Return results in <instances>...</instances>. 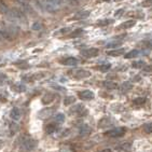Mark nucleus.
<instances>
[{"label": "nucleus", "instance_id": "f257e3e1", "mask_svg": "<svg viewBox=\"0 0 152 152\" xmlns=\"http://www.w3.org/2000/svg\"><path fill=\"white\" fill-rule=\"evenodd\" d=\"M37 146V141L30 137H24L20 143V152H29Z\"/></svg>", "mask_w": 152, "mask_h": 152}, {"label": "nucleus", "instance_id": "f03ea898", "mask_svg": "<svg viewBox=\"0 0 152 152\" xmlns=\"http://www.w3.org/2000/svg\"><path fill=\"white\" fill-rule=\"evenodd\" d=\"M68 76L73 79H85V78H88L91 77V72L88 70H84V69H72V70L68 71Z\"/></svg>", "mask_w": 152, "mask_h": 152}, {"label": "nucleus", "instance_id": "7ed1b4c3", "mask_svg": "<svg viewBox=\"0 0 152 152\" xmlns=\"http://www.w3.org/2000/svg\"><path fill=\"white\" fill-rule=\"evenodd\" d=\"M125 133H126V129H124V127H115L113 129L107 131L105 133V135L107 137H110V138H119L124 136Z\"/></svg>", "mask_w": 152, "mask_h": 152}, {"label": "nucleus", "instance_id": "20e7f679", "mask_svg": "<svg viewBox=\"0 0 152 152\" xmlns=\"http://www.w3.org/2000/svg\"><path fill=\"white\" fill-rule=\"evenodd\" d=\"M99 54V51L96 48H90V49H85V50L81 51V55L85 58H93L96 57Z\"/></svg>", "mask_w": 152, "mask_h": 152}, {"label": "nucleus", "instance_id": "39448f33", "mask_svg": "<svg viewBox=\"0 0 152 152\" xmlns=\"http://www.w3.org/2000/svg\"><path fill=\"white\" fill-rule=\"evenodd\" d=\"M69 111H70V113L76 114L78 117H83L84 114H86L88 110L85 109V107L83 105H76L73 106V107H71Z\"/></svg>", "mask_w": 152, "mask_h": 152}, {"label": "nucleus", "instance_id": "423d86ee", "mask_svg": "<svg viewBox=\"0 0 152 152\" xmlns=\"http://www.w3.org/2000/svg\"><path fill=\"white\" fill-rule=\"evenodd\" d=\"M55 112V108H51V107H47V108L42 109L41 111H39L38 113V118L39 119H49L53 115V113Z\"/></svg>", "mask_w": 152, "mask_h": 152}, {"label": "nucleus", "instance_id": "0eeeda50", "mask_svg": "<svg viewBox=\"0 0 152 152\" xmlns=\"http://www.w3.org/2000/svg\"><path fill=\"white\" fill-rule=\"evenodd\" d=\"M18 4H20V9L22 10L24 14H35V11H34V9H32V7L30 6L29 2H18Z\"/></svg>", "mask_w": 152, "mask_h": 152}, {"label": "nucleus", "instance_id": "6e6552de", "mask_svg": "<svg viewBox=\"0 0 152 152\" xmlns=\"http://www.w3.org/2000/svg\"><path fill=\"white\" fill-rule=\"evenodd\" d=\"M113 124H115V120L112 119V118H104L99 121L98 123V127L100 129H105V127H109V126H112Z\"/></svg>", "mask_w": 152, "mask_h": 152}, {"label": "nucleus", "instance_id": "1a4fd4ad", "mask_svg": "<svg viewBox=\"0 0 152 152\" xmlns=\"http://www.w3.org/2000/svg\"><path fill=\"white\" fill-rule=\"evenodd\" d=\"M79 97L81 98L82 100H91L94 98V93L92 91H88V90H84V91L79 92Z\"/></svg>", "mask_w": 152, "mask_h": 152}, {"label": "nucleus", "instance_id": "9d476101", "mask_svg": "<svg viewBox=\"0 0 152 152\" xmlns=\"http://www.w3.org/2000/svg\"><path fill=\"white\" fill-rule=\"evenodd\" d=\"M92 133V129L88 124H81L79 126V134L81 136H88Z\"/></svg>", "mask_w": 152, "mask_h": 152}, {"label": "nucleus", "instance_id": "9b49d317", "mask_svg": "<svg viewBox=\"0 0 152 152\" xmlns=\"http://www.w3.org/2000/svg\"><path fill=\"white\" fill-rule=\"evenodd\" d=\"M135 25H136V20H125L124 23H122L121 25L118 26V29H129V28H132Z\"/></svg>", "mask_w": 152, "mask_h": 152}, {"label": "nucleus", "instance_id": "f8f14e48", "mask_svg": "<svg viewBox=\"0 0 152 152\" xmlns=\"http://www.w3.org/2000/svg\"><path fill=\"white\" fill-rule=\"evenodd\" d=\"M61 64L65 65V66H77L79 64V61L76 57H67V58L61 61Z\"/></svg>", "mask_w": 152, "mask_h": 152}, {"label": "nucleus", "instance_id": "ddd939ff", "mask_svg": "<svg viewBox=\"0 0 152 152\" xmlns=\"http://www.w3.org/2000/svg\"><path fill=\"white\" fill-rule=\"evenodd\" d=\"M44 75H27V76H23L22 77V79L24 80V81H27V82H34L36 81V80H39L41 79V78H43Z\"/></svg>", "mask_w": 152, "mask_h": 152}, {"label": "nucleus", "instance_id": "4468645a", "mask_svg": "<svg viewBox=\"0 0 152 152\" xmlns=\"http://www.w3.org/2000/svg\"><path fill=\"white\" fill-rule=\"evenodd\" d=\"M115 149L118 151H125V152H129L132 150V143L131 142H124V143H121L119 146L115 147Z\"/></svg>", "mask_w": 152, "mask_h": 152}, {"label": "nucleus", "instance_id": "2eb2a0df", "mask_svg": "<svg viewBox=\"0 0 152 152\" xmlns=\"http://www.w3.org/2000/svg\"><path fill=\"white\" fill-rule=\"evenodd\" d=\"M90 16V11H80L77 12L76 14L72 16V20H83V18H86Z\"/></svg>", "mask_w": 152, "mask_h": 152}, {"label": "nucleus", "instance_id": "dca6fc26", "mask_svg": "<svg viewBox=\"0 0 152 152\" xmlns=\"http://www.w3.org/2000/svg\"><path fill=\"white\" fill-rule=\"evenodd\" d=\"M57 127H58V125L56 124V123L52 122V123H49V124H47V126H45V133H47L48 135H51L53 134V133H55V131L57 129Z\"/></svg>", "mask_w": 152, "mask_h": 152}, {"label": "nucleus", "instance_id": "f3484780", "mask_svg": "<svg viewBox=\"0 0 152 152\" xmlns=\"http://www.w3.org/2000/svg\"><path fill=\"white\" fill-rule=\"evenodd\" d=\"M133 88V84L132 82L129 81H125L124 83H122V85L120 86V92L121 93H127Z\"/></svg>", "mask_w": 152, "mask_h": 152}, {"label": "nucleus", "instance_id": "a211bd4d", "mask_svg": "<svg viewBox=\"0 0 152 152\" xmlns=\"http://www.w3.org/2000/svg\"><path fill=\"white\" fill-rule=\"evenodd\" d=\"M10 117H11V119H13L14 121H18L20 119V109L18 108V107H15V108H13L11 110V112H10Z\"/></svg>", "mask_w": 152, "mask_h": 152}, {"label": "nucleus", "instance_id": "6ab92c4d", "mask_svg": "<svg viewBox=\"0 0 152 152\" xmlns=\"http://www.w3.org/2000/svg\"><path fill=\"white\" fill-rule=\"evenodd\" d=\"M102 86L107 90H115L118 88V84L113 81H109V80H106V81H102Z\"/></svg>", "mask_w": 152, "mask_h": 152}, {"label": "nucleus", "instance_id": "aec40b11", "mask_svg": "<svg viewBox=\"0 0 152 152\" xmlns=\"http://www.w3.org/2000/svg\"><path fill=\"white\" fill-rule=\"evenodd\" d=\"M54 99H55V95L52 93H48V94H45L43 96V98H42V102H43L44 105H49V104H51Z\"/></svg>", "mask_w": 152, "mask_h": 152}, {"label": "nucleus", "instance_id": "412c9836", "mask_svg": "<svg viewBox=\"0 0 152 152\" xmlns=\"http://www.w3.org/2000/svg\"><path fill=\"white\" fill-rule=\"evenodd\" d=\"M124 53H125V50H124V49H114V50H111V51H107V55L120 56V55H123Z\"/></svg>", "mask_w": 152, "mask_h": 152}, {"label": "nucleus", "instance_id": "4be33fe9", "mask_svg": "<svg viewBox=\"0 0 152 152\" xmlns=\"http://www.w3.org/2000/svg\"><path fill=\"white\" fill-rule=\"evenodd\" d=\"M146 102H147L146 97H137V98H135V99L133 100V105L137 106V107H140V106L145 105Z\"/></svg>", "mask_w": 152, "mask_h": 152}, {"label": "nucleus", "instance_id": "5701e85b", "mask_svg": "<svg viewBox=\"0 0 152 152\" xmlns=\"http://www.w3.org/2000/svg\"><path fill=\"white\" fill-rule=\"evenodd\" d=\"M121 44H122V40H113V41H110V42H108L107 43V45H106V48H108V49H111V48H115L117 47H120Z\"/></svg>", "mask_w": 152, "mask_h": 152}, {"label": "nucleus", "instance_id": "b1692460", "mask_svg": "<svg viewBox=\"0 0 152 152\" xmlns=\"http://www.w3.org/2000/svg\"><path fill=\"white\" fill-rule=\"evenodd\" d=\"M110 68H111V65L109 64V63H106V64H102L97 66V69L99 71H102V72H107Z\"/></svg>", "mask_w": 152, "mask_h": 152}, {"label": "nucleus", "instance_id": "393cba45", "mask_svg": "<svg viewBox=\"0 0 152 152\" xmlns=\"http://www.w3.org/2000/svg\"><path fill=\"white\" fill-rule=\"evenodd\" d=\"M146 66V63L143 61H133L132 67L135 69H142L143 67Z\"/></svg>", "mask_w": 152, "mask_h": 152}, {"label": "nucleus", "instance_id": "a878e982", "mask_svg": "<svg viewBox=\"0 0 152 152\" xmlns=\"http://www.w3.org/2000/svg\"><path fill=\"white\" fill-rule=\"evenodd\" d=\"M138 55H139V51H138V50H133V51H131V52L126 53L125 55H124V57H125V58H127V59H129V58L137 57Z\"/></svg>", "mask_w": 152, "mask_h": 152}, {"label": "nucleus", "instance_id": "bb28decb", "mask_svg": "<svg viewBox=\"0 0 152 152\" xmlns=\"http://www.w3.org/2000/svg\"><path fill=\"white\" fill-rule=\"evenodd\" d=\"M82 34H83V30L82 29H72V32H71L70 35H68V37L69 38H78Z\"/></svg>", "mask_w": 152, "mask_h": 152}, {"label": "nucleus", "instance_id": "cd10ccee", "mask_svg": "<svg viewBox=\"0 0 152 152\" xmlns=\"http://www.w3.org/2000/svg\"><path fill=\"white\" fill-rule=\"evenodd\" d=\"M142 129L147 134H152V122L146 123V124L142 126Z\"/></svg>", "mask_w": 152, "mask_h": 152}, {"label": "nucleus", "instance_id": "c85d7f7f", "mask_svg": "<svg viewBox=\"0 0 152 152\" xmlns=\"http://www.w3.org/2000/svg\"><path fill=\"white\" fill-rule=\"evenodd\" d=\"M138 45H140L141 49H151L152 48V44L150 41H141L138 43Z\"/></svg>", "mask_w": 152, "mask_h": 152}, {"label": "nucleus", "instance_id": "c756f323", "mask_svg": "<svg viewBox=\"0 0 152 152\" xmlns=\"http://www.w3.org/2000/svg\"><path fill=\"white\" fill-rule=\"evenodd\" d=\"M75 100H76V98H75L73 96H67L66 98H64V105L70 106L75 102Z\"/></svg>", "mask_w": 152, "mask_h": 152}, {"label": "nucleus", "instance_id": "7c9ffc66", "mask_svg": "<svg viewBox=\"0 0 152 152\" xmlns=\"http://www.w3.org/2000/svg\"><path fill=\"white\" fill-rule=\"evenodd\" d=\"M113 22H114L113 20H102L97 23V25H98V26H107V25L112 24Z\"/></svg>", "mask_w": 152, "mask_h": 152}, {"label": "nucleus", "instance_id": "2f4dec72", "mask_svg": "<svg viewBox=\"0 0 152 152\" xmlns=\"http://www.w3.org/2000/svg\"><path fill=\"white\" fill-rule=\"evenodd\" d=\"M61 152H75V151H73L71 146H69V145H64V146L61 148Z\"/></svg>", "mask_w": 152, "mask_h": 152}, {"label": "nucleus", "instance_id": "473e14b6", "mask_svg": "<svg viewBox=\"0 0 152 152\" xmlns=\"http://www.w3.org/2000/svg\"><path fill=\"white\" fill-rule=\"evenodd\" d=\"M47 1L48 2H50L51 4H53L54 7H56L57 9L61 6V0H47Z\"/></svg>", "mask_w": 152, "mask_h": 152}, {"label": "nucleus", "instance_id": "72a5a7b5", "mask_svg": "<svg viewBox=\"0 0 152 152\" xmlns=\"http://www.w3.org/2000/svg\"><path fill=\"white\" fill-rule=\"evenodd\" d=\"M55 120H56V122L63 123L65 121V115L63 113H57L55 115Z\"/></svg>", "mask_w": 152, "mask_h": 152}, {"label": "nucleus", "instance_id": "f704fd0d", "mask_svg": "<svg viewBox=\"0 0 152 152\" xmlns=\"http://www.w3.org/2000/svg\"><path fill=\"white\" fill-rule=\"evenodd\" d=\"M142 69H143V72L147 73V75H152V65H150V66H147L146 65Z\"/></svg>", "mask_w": 152, "mask_h": 152}, {"label": "nucleus", "instance_id": "c9c22d12", "mask_svg": "<svg viewBox=\"0 0 152 152\" xmlns=\"http://www.w3.org/2000/svg\"><path fill=\"white\" fill-rule=\"evenodd\" d=\"M10 129H11V134H14L16 131L18 129V126L16 123H11V125H10Z\"/></svg>", "mask_w": 152, "mask_h": 152}, {"label": "nucleus", "instance_id": "e433bc0d", "mask_svg": "<svg viewBox=\"0 0 152 152\" xmlns=\"http://www.w3.org/2000/svg\"><path fill=\"white\" fill-rule=\"evenodd\" d=\"M32 29L34 30H41L42 29V25H41L40 23H38V22H36V23L32 25Z\"/></svg>", "mask_w": 152, "mask_h": 152}, {"label": "nucleus", "instance_id": "4c0bfd02", "mask_svg": "<svg viewBox=\"0 0 152 152\" xmlns=\"http://www.w3.org/2000/svg\"><path fill=\"white\" fill-rule=\"evenodd\" d=\"M70 30H72V28H69V27H66V28H61V30H58V31L56 32V34H67L68 31H70Z\"/></svg>", "mask_w": 152, "mask_h": 152}, {"label": "nucleus", "instance_id": "58836bf2", "mask_svg": "<svg viewBox=\"0 0 152 152\" xmlns=\"http://www.w3.org/2000/svg\"><path fill=\"white\" fill-rule=\"evenodd\" d=\"M15 88V90L18 92H24L25 90H26V88L24 86V85H22V84H18V85H15L14 86Z\"/></svg>", "mask_w": 152, "mask_h": 152}, {"label": "nucleus", "instance_id": "ea45409f", "mask_svg": "<svg viewBox=\"0 0 152 152\" xmlns=\"http://www.w3.org/2000/svg\"><path fill=\"white\" fill-rule=\"evenodd\" d=\"M141 6H142L143 8H148V7H151L152 6V0H146V1H143V2L141 3Z\"/></svg>", "mask_w": 152, "mask_h": 152}, {"label": "nucleus", "instance_id": "a19ab883", "mask_svg": "<svg viewBox=\"0 0 152 152\" xmlns=\"http://www.w3.org/2000/svg\"><path fill=\"white\" fill-rule=\"evenodd\" d=\"M123 12H124V10H123V9L118 10V11L115 12V14H114V15H115V16H117V18H118V16H121V15L123 14Z\"/></svg>", "mask_w": 152, "mask_h": 152}, {"label": "nucleus", "instance_id": "79ce46f5", "mask_svg": "<svg viewBox=\"0 0 152 152\" xmlns=\"http://www.w3.org/2000/svg\"><path fill=\"white\" fill-rule=\"evenodd\" d=\"M6 79H7L6 75H4V73H2V72H0V82L3 81V80H6Z\"/></svg>", "mask_w": 152, "mask_h": 152}, {"label": "nucleus", "instance_id": "37998d69", "mask_svg": "<svg viewBox=\"0 0 152 152\" xmlns=\"http://www.w3.org/2000/svg\"><path fill=\"white\" fill-rule=\"evenodd\" d=\"M18 2H29V0H16Z\"/></svg>", "mask_w": 152, "mask_h": 152}, {"label": "nucleus", "instance_id": "c03bdc74", "mask_svg": "<svg viewBox=\"0 0 152 152\" xmlns=\"http://www.w3.org/2000/svg\"><path fill=\"white\" fill-rule=\"evenodd\" d=\"M100 152H112V150L111 149H105V150H102V151H100Z\"/></svg>", "mask_w": 152, "mask_h": 152}, {"label": "nucleus", "instance_id": "a18cd8bd", "mask_svg": "<svg viewBox=\"0 0 152 152\" xmlns=\"http://www.w3.org/2000/svg\"><path fill=\"white\" fill-rule=\"evenodd\" d=\"M68 1H70V2H73V4H76V3H77V0H68Z\"/></svg>", "mask_w": 152, "mask_h": 152}, {"label": "nucleus", "instance_id": "49530a36", "mask_svg": "<svg viewBox=\"0 0 152 152\" xmlns=\"http://www.w3.org/2000/svg\"><path fill=\"white\" fill-rule=\"evenodd\" d=\"M104 1H107V2H109V1H112V0H104Z\"/></svg>", "mask_w": 152, "mask_h": 152}]
</instances>
